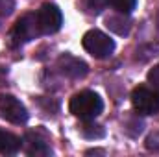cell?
<instances>
[{
    "label": "cell",
    "mask_w": 159,
    "mask_h": 157,
    "mask_svg": "<svg viewBox=\"0 0 159 157\" xmlns=\"http://www.w3.org/2000/svg\"><path fill=\"white\" fill-rule=\"evenodd\" d=\"M69 111L81 120H91V118H96L104 111V102L93 91H80L70 98Z\"/></svg>",
    "instance_id": "obj_1"
},
{
    "label": "cell",
    "mask_w": 159,
    "mask_h": 157,
    "mask_svg": "<svg viewBox=\"0 0 159 157\" xmlns=\"http://www.w3.org/2000/svg\"><path fill=\"white\" fill-rule=\"evenodd\" d=\"M39 34L41 28L37 22V15L26 13L13 24L11 32H9V43H11V46H20V44H26L32 39H35Z\"/></svg>",
    "instance_id": "obj_2"
},
{
    "label": "cell",
    "mask_w": 159,
    "mask_h": 157,
    "mask_svg": "<svg viewBox=\"0 0 159 157\" xmlns=\"http://www.w3.org/2000/svg\"><path fill=\"white\" fill-rule=\"evenodd\" d=\"M81 46L96 59H106L115 50V41L100 30H89L81 37Z\"/></svg>",
    "instance_id": "obj_3"
},
{
    "label": "cell",
    "mask_w": 159,
    "mask_h": 157,
    "mask_svg": "<svg viewBox=\"0 0 159 157\" xmlns=\"http://www.w3.org/2000/svg\"><path fill=\"white\" fill-rule=\"evenodd\" d=\"M133 109L139 115H156L159 113V91L150 87H135L131 92Z\"/></svg>",
    "instance_id": "obj_4"
},
{
    "label": "cell",
    "mask_w": 159,
    "mask_h": 157,
    "mask_svg": "<svg viewBox=\"0 0 159 157\" xmlns=\"http://www.w3.org/2000/svg\"><path fill=\"white\" fill-rule=\"evenodd\" d=\"M35 15H37L41 34H56V32H59V28L63 24V13L56 4H50V2L43 4Z\"/></svg>",
    "instance_id": "obj_5"
},
{
    "label": "cell",
    "mask_w": 159,
    "mask_h": 157,
    "mask_svg": "<svg viewBox=\"0 0 159 157\" xmlns=\"http://www.w3.org/2000/svg\"><path fill=\"white\" fill-rule=\"evenodd\" d=\"M0 117L11 124H24L28 120V111L13 94H0Z\"/></svg>",
    "instance_id": "obj_6"
},
{
    "label": "cell",
    "mask_w": 159,
    "mask_h": 157,
    "mask_svg": "<svg viewBox=\"0 0 159 157\" xmlns=\"http://www.w3.org/2000/svg\"><path fill=\"white\" fill-rule=\"evenodd\" d=\"M57 69H59V72H61L63 76H67V78H70V79H81V78H85L87 72H89L87 63H85L83 59L76 57V56H72V54H63V56H59V59H57Z\"/></svg>",
    "instance_id": "obj_7"
},
{
    "label": "cell",
    "mask_w": 159,
    "mask_h": 157,
    "mask_svg": "<svg viewBox=\"0 0 159 157\" xmlns=\"http://www.w3.org/2000/svg\"><path fill=\"white\" fill-rule=\"evenodd\" d=\"M22 144L26 146V152L30 155H48V154H52L50 146L46 144V139H43L39 133H34V131L26 133Z\"/></svg>",
    "instance_id": "obj_8"
},
{
    "label": "cell",
    "mask_w": 159,
    "mask_h": 157,
    "mask_svg": "<svg viewBox=\"0 0 159 157\" xmlns=\"http://www.w3.org/2000/svg\"><path fill=\"white\" fill-rule=\"evenodd\" d=\"M20 148H22V139L17 137L15 133L6 131V129L0 128V154L13 155V154H17Z\"/></svg>",
    "instance_id": "obj_9"
},
{
    "label": "cell",
    "mask_w": 159,
    "mask_h": 157,
    "mask_svg": "<svg viewBox=\"0 0 159 157\" xmlns=\"http://www.w3.org/2000/svg\"><path fill=\"white\" fill-rule=\"evenodd\" d=\"M106 26H107L111 32L119 34V35H128L129 30H131L129 19H128L124 13H119V11H117V15H111V17L106 19Z\"/></svg>",
    "instance_id": "obj_10"
},
{
    "label": "cell",
    "mask_w": 159,
    "mask_h": 157,
    "mask_svg": "<svg viewBox=\"0 0 159 157\" xmlns=\"http://www.w3.org/2000/svg\"><path fill=\"white\" fill-rule=\"evenodd\" d=\"M80 133L85 137V139H102L106 135L104 128L102 126H96V124H85L80 128Z\"/></svg>",
    "instance_id": "obj_11"
},
{
    "label": "cell",
    "mask_w": 159,
    "mask_h": 157,
    "mask_svg": "<svg viewBox=\"0 0 159 157\" xmlns=\"http://www.w3.org/2000/svg\"><path fill=\"white\" fill-rule=\"evenodd\" d=\"M107 4H109L115 11L128 15V13H131V11L135 9L137 0H107Z\"/></svg>",
    "instance_id": "obj_12"
},
{
    "label": "cell",
    "mask_w": 159,
    "mask_h": 157,
    "mask_svg": "<svg viewBox=\"0 0 159 157\" xmlns=\"http://www.w3.org/2000/svg\"><path fill=\"white\" fill-rule=\"evenodd\" d=\"M107 6V0H83V9L91 15L102 13V9Z\"/></svg>",
    "instance_id": "obj_13"
},
{
    "label": "cell",
    "mask_w": 159,
    "mask_h": 157,
    "mask_svg": "<svg viewBox=\"0 0 159 157\" xmlns=\"http://www.w3.org/2000/svg\"><path fill=\"white\" fill-rule=\"evenodd\" d=\"M148 83H150L154 89L159 91V63L154 69H150V72H148Z\"/></svg>",
    "instance_id": "obj_14"
},
{
    "label": "cell",
    "mask_w": 159,
    "mask_h": 157,
    "mask_svg": "<svg viewBox=\"0 0 159 157\" xmlns=\"http://www.w3.org/2000/svg\"><path fill=\"white\" fill-rule=\"evenodd\" d=\"M15 7V0H0V17H7Z\"/></svg>",
    "instance_id": "obj_15"
},
{
    "label": "cell",
    "mask_w": 159,
    "mask_h": 157,
    "mask_svg": "<svg viewBox=\"0 0 159 157\" xmlns=\"http://www.w3.org/2000/svg\"><path fill=\"white\" fill-rule=\"evenodd\" d=\"M146 148L148 150H154V152H159V133H154L146 139Z\"/></svg>",
    "instance_id": "obj_16"
}]
</instances>
